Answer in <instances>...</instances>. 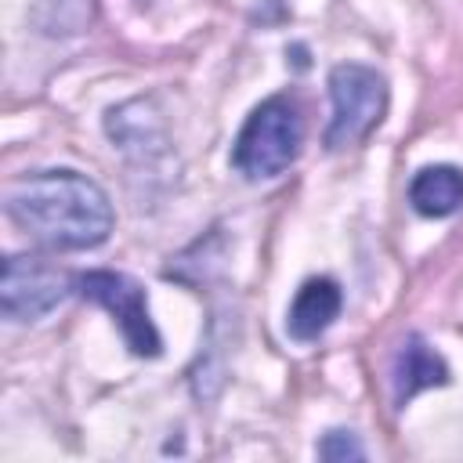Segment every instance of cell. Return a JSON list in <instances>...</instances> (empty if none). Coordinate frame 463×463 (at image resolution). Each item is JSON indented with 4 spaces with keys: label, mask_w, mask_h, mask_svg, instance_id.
Masks as SVG:
<instances>
[{
    "label": "cell",
    "mask_w": 463,
    "mask_h": 463,
    "mask_svg": "<svg viewBox=\"0 0 463 463\" xmlns=\"http://www.w3.org/2000/svg\"><path fill=\"white\" fill-rule=\"evenodd\" d=\"M72 279L33 253H14L4 260L0 279V307L11 322H36L51 307H58L69 293Z\"/></svg>",
    "instance_id": "5"
},
{
    "label": "cell",
    "mask_w": 463,
    "mask_h": 463,
    "mask_svg": "<svg viewBox=\"0 0 463 463\" xmlns=\"http://www.w3.org/2000/svg\"><path fill=\"white\" fill-rule=\"evenodd\" d=\"M340 304H344V297H340V286L333 279H307L289 304V318H286L289 336H297V340L322 336L336 322Z\"/></svg>",
    "instance_id": "6"
},
{
    "label": "cell",
    "mask_w": 463,
    "mask_h": 463,
    "mask_svg": "<svg viewBox=\"0 0 463 463\" xmlns=\"http://www.w3.org/2000/svg\"><path fill=\"white\" fill-rule=\"evenodd\" d=\"M300 141H304V127L297 105L289 98H268L246 116L232 148V166L250 181L275 177L297 159Z\"/></svg>",
    "instance_id": "2"
},
{
    "label": "cell",
    "mask_w": 463,
    "mask_h": 463,
    "mask_svg": "<svg viewBox=\"0 0 463 463\" xmlns=\"http://www.w3.org/2000/svg\"><path fill=\"white\" fill-rule=\"evenodd\" d=\"M76 289L101 304L116 322H119V333L127 340V347L141 358H156L163 340H159V329L148 315V300H145V286L134 282L130 275L123 271H87L76 279Z\"/></svg>",
    "instance_id": "4"
},
{
    "label": "cell",
    "mask_w": 463,
    "mask_h": 463,
    "mask_svg": "<svg viewBox=\"0 0 463 463\" xmlns=\"http://www.w3.org/2000/svg\"><path fill=\"white\" fill-rule=\"evenodd\" d=\"M4 210L18 232L47 250H90L112 232L109 195L76 170H40L11 181Z\"/></svg>",
    "instance_id": "1"
},
{
    "label": "cell",
    "mask_w": 463,
    "mask_h": 463,
    "mask_svg": "<svg viewBox=\"0 0 463 463\" xmlns=\"http://www.w3.org/2000/svg\"><path fill=\"white\" fill-rule=\"evenodd\" d=\"M318 456L322 459H362L365 449L358 445V438L351 430H329L322 441H318Z\"/></svg>",
    "instance_id": "10"
},
{
    "label": "cell",
    "mask_w": 463,
    "mask_h": 463,
    "mask_svg": "<svg viewBox=\"0 0 463 463\" xmlns=\"http://www.w3.org/2000/svg\"><path fill=\"white\" fill-rule=\"evenodd\" d=\"M409 203L423 217H449L463 206V170L438 163L423 166L409 184Z\"/></svg>",
    "instance_id": "8"
},
{
    "label": "cell",
    "mask_w": 463,
    "mask_h": 463,
    "mask_svg": "<svg viewBox=\"0 0 463 463\" xmlns=\"http://www.w3.org/2000/svg\"><path fill=\"white\" fill-rule=\"evenodd\" d=\"M329 98L333 116L326 127V145L340 152L365 141L380 127L387 112V80L369 65L344 61L329 72Z\"/></svg>",
    "instance_id": "3"
},
{
    "label": "cell",
    "mask_w": 463,
    "mask_h": 463,
    "mask_svg": "<svg viewBox=\"0 0 463 463\" xmlns=\"http://www.w3.org/2000/svg\"><path fill=\"white\" fill-rule=\"evenodd\" d=\"M441 383H449L445 358L434 347H427L423 336H409L394 362V402L405 405L412 394H420L427 387H441Z\"/></svg>",
    "instance_id": "7"
},
{
    "label": "cell",
    "mask_w": 463,
    "mask_h": 463,
    "mask_svg": "<svg viewBox=\"0 0 463 463\" xmlns=\"http://www.w3.org/2000/svg\"><path fill=\"white\" fill-rule=\"evenodd\" d=\"M94 14V0H36L33 22L47 36H72L80 33Z\"/></svg>",
    "instance_id": "9"
}]
</instances>
